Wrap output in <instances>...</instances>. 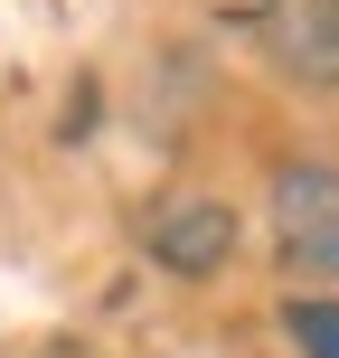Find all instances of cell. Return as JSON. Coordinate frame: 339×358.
Segmentation results:
<instances>
[{"label":"cell","instance_id":"277c9868","mask_svg":"<svg viewBox=\"0 0 339 358\" xmlns=\"http://www.w3.org/2000/svg\"><path fill=\"white\" fill-rule=\"evenodd\" d=\"M283 330H292L302 358H339V302H330V292H302V302L283 311Z\"/></svg>","mask_w":339,"mask_h":358},{"label":"cell","instance_id":"3957f363","mask_svg":"<svg viewBox=\"0 0 339 358\" xmlns=\"http://www.w3.org/2000/svg\"><path fill=\"white\" fill-rule=\"evenodd\" d=\"M264 48L292 85L339 94V0H264Z\"/></svg>","mask_w":339,"mask_h":358},{"label":"cell","instance_id":"6da1fadb","mask_svg":"<svg viewBox=\"0 0 339 358\" xmlns=\"http://www.w3.org/2000/svg\"><path fill=\"white\" fill-rule=\"evenodd\" d=\"M273 255L292 273H339V170L321 161L273 170Z\"/></svg>","mask_w":339,"mask_h":358},{"label":"cell","instance_id":"7a4b0ae2","mask_svg":"<svg viewBox=\"0 0 339 358\" xmlns=\"http://www.w3.org/2000/svg\"><path fill=\"white\" fill-rule=\"evenodd\" d=\"M142 255L161 273H189V283H198V273H217L236 255V208H226V198H170V208L142 217Z\"/></svg>","mask_w":339,"mask_h":358}]
</instances>
